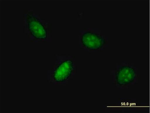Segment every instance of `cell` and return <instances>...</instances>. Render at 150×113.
Instances as JSON below:
<instances>
[{"mask_svg":"<svg viewBox=\"0 0 150 113\" xmlns=\"http://www.w3.org/2000/svg\"><path fill=\"white\" fill-rule=\"evenodd\" d=\"M81 41L83 46L91 50H98L102 47L105 40L102 36L98 33L88 32L84 33Z\"/></svg>","mask_w":150,"mask_h":113,"instance_id":"1","label":"cell"},{"mask_svg":"<svg viewBox=\"0 0 150 113\" xmlns=\"http://www.w3.org/2000/svg\"><path fill=\"white\" fill-rule=\"evenodd\" d=\"M27 21L30 32L34 37L41 40L46 38V30L38 18L34 16H29Z\"/></svg>","mask_w":150,"mask_h":113,"instance_id":"2","label":"cell"},{"mask_svg":"<svg viewBox=\"0 0 150 113\" xmlns=\"http://www.w3.org/2000/svg\"><path fill=\"white\" fill-rule=\"evenodd\" d=\"M135 77L134 69L129 66L120 67L116 73L117 82L120 85H126L131 83L134 80Z\"/></svg>","mask_w":150,"mask_h":113,"instance_id":"3","label":"cell"},{"mask_svg":"<svg viewBox=\"0 0 150 113\" xmlns=\"http://www.w3.org/2000/svg\"><path fill=\"white\" fill-rule=\"evenodd\" d=\"M73 69V63L71 60H66L57 67L54 73L53 78L57 82L67 80L71 76Z\"/></svg>","mask_w":150,"mask_h":113,"instance_id":"4","label":"cell"}]
</instances>
